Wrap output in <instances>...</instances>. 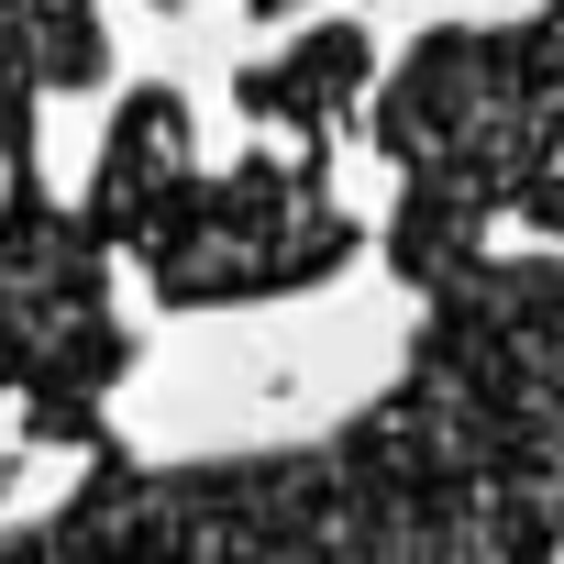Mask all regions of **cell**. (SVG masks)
I'll return each instance as SVG.
<instances>
[{
  "label": "cell",
  "mask_w": 564,
  "mask_h": 564,
  "mask_svg": "<svg viewBox=\"0 0 564 564\" xmlns=\"http://www.w3.org/2000/svg\"><path fill=\"white\" fill-rule=\"evenodd\" d=\"M0 399H23L34 443H89L133 366V322L111 300V232L67 210L34 166H0Z\"/></svg>",
  "instance_id": "6da1fadb"
},
{
  "label": "cell",
  "mask_w": 564,
  "mask_h": 564,
  "mask_svg": "<svg viewBox=\"0 0 564 564\" xmlns=\"http://www.w3.org/2000/svg\"><path fill=\"white\" fill-rule=\"evenodd\" d=\"M111 254L144 265V289L166 311H254V300H289V289H322L333 265H355V221L333 210V166L300 155H243L232 177H199L177 166L122 232Z\"/></svg>",
  "instance_id": "7a4b0ae2"
},
{
  "label": "cell",
  "mask_w": 564,
  "mask_h": 564,
  "mask_svg": "<svg viewBox=\"0 0 564 564\" xmlns=\"http://www.w3.org/2000/svg\"><path fill=\"white\" fill-rule=\"evenodd\" d=\"M111 78L100 0H0V166H34V111Z\"/></svg>",
  "instance_id": "3957f363"
},
{
  "label": "cell",
  "mask_w": 564,
  "mask_h": 564,
  "mask_svg": "<svg viewBox=\"0 0 564 564\" xmlns=\"http://www.w3.org/2000/svg\"><path fill=\"white\" fill-rule=\"evenodd\" d=\"M366 34L355 23H311L289 56H265V67H243L232 78V100L254 111V122H289V133H333L344 111H355V89H366Z\"/></svg>",
  "instance_id": "277c9868"
},
{
  "label": "cell",
  "mask_w": 564,
  "mask_h": 564,
  "mask_svg": "<svg viewBox=\"0 0 564 564\" xmlns=\"http://www.w3.org/2000/svg\"><path fill=\"white\" fill-rule=\"evenodd\" d=\"M177 166H199V155H188V100H177V89H122V111H111V133H100V166H89V199H78V210H89L100 232H122Z\"/></svg>",
  "instance_id": "5b68a950"
},
{
  "label": "cell",
  "mask_w": 564,
  "mask_h": 564,
  "mask_svg": "<svg viewBox=\"0 0 564 564\" xmlns=\"http://www.w3.org/2000/svg\"><path fill=\"white\" fill-rule=\"evenodd\" d=\"M254 12H289V0H254Z\"/></svg>",
  "instance_id": "8992f818"
},
{
  "label": "cell",
  "mask_w": 564,
  "mask_h": 564,
  "mask_svg": "<svg viewBox=\"0 0 564 564\" xmlns=\"http://www.w3.org/2000/svg\"><path fill=\"white\" fill-rule=\"evenodd\" d=\"M0 498H12V465H0Z\"/></svg>",
  "instance_id": "52a82bcc"
}]
</instances>
